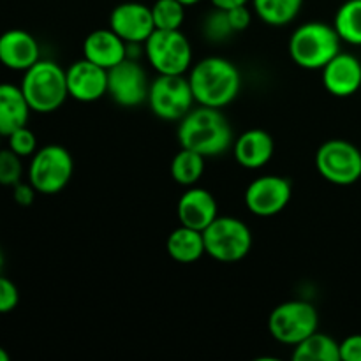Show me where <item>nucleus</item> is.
I'll return each instance as SVG.
<instances>
[{
  "label": "nucleus",
  "mask_w": 361,
  "mask_h": 361,
  "mask_svg": "<svg viewBox=\"0 0 361 361\" xmlns=\"http://www.w3.org/2000/svg\"><path fill=\"white\" fill-rule=\"evenodd\" d=\"M18 154H14L9 147L0 148V185L14 187L21 182L23 176V164Z\"/></svg>",
  "instance_id": "28"
},
{
  "label": "nucleus",
  "mask_w": 361,
  "mask_h": 361,
  "mask_svg": "<svg viewBox=\"0 0 361 361\" xmlns=\"http://www.w3.org/2000/svg\"><path fill=\"white\" fill-rule=\"evenodd\" d=\"M7 145L20 157H32L37 152V137L27 126L20 127L7 136Z\"/></svg>",
  "instance_id": "29"
},
{
  "label": "nucleus",
  "mask_w": 361,
  "mask_h": 361,
  "mask_svg": "<svg viewBox=\"0 0 361 361\" xmlns=\"http://www.w3.org/2000/svg\"><path fill=\"white\" fill-rule=\"evenodd\" d=\"M20 303V291L11 279L0 275V314H9Z\"/></svg>",
  "instance_id": "30"
},
{
  "label": "nucleus",
  "mask_w": 361,
  "mask_h": 361,
  "mask_svg": "<svg viewBox=\"0 0 361 361\" xmlns=\"http://www.w3.org/2000/svg\"><path fill=\"white\" fill-rule=\"evenodd\" d=\"M252 14L254 11H250L249 4L247 6H238L233 7V9H228V18L229 23H231V28L236 32H243L250 27L252 23Z\"/></svg>",
  "instance_id": "31"
},
{
  "label": "nucleus",
  "mask_w": 361,
  "mask_h": 361,
  "mask_svg": "<svg viewBox=\"0 0 361 361\" xmlns=\"http://www.w3.org/2000/svg\"><path fill=\"white\" fill-rule=\"evenodd\" d=\"M291 197L293 185L286 176L263 175L247 185L243 203L256 217H274L288 207Z\"/></svg>",
  "instance_id": "11"
},
{
  "label": "nucleus",
  "mask_w": 361,
  "mask_h": 361,
  "mask_svg": "<svg viewBox=\"0 0 361 361\" xmlns=\"http://www.w3.org/2000/svg\"><path fill=\"white\" fill-rule=\"evenodd\" d=\"M176 217L182 226L204 231L219 217L217 200L203 187H187L176 203Z\"/></svg>",
  "instance_id": "16"
},
{
  "label": "nucleus",
  "mask_w": 361,
  "mask_h": 361,
  "mask_svg": "<svg viewBox=\"0 0 361 361\" xmlns=\"http://www.w3.org/2000/svg\"><path fill=\"white\" fill-rule=\"evenodd\" d=\"M360 150H361V147H360Z\"/></svg>",
  "instance_id": "39"
},
{
  "label": "nucleus",
  "mask_w": 361,
  "mask_h": 361,
  "mask_svg": "<svg viewBox=\"0 0 361 361\" xmlns=\"http://www.w3.org/2000/svg\"><path fill=\"white\" fill-rule=\"evenodd\" d=\"M187 78L196 104L208 108H226L242 90V73L238 66L226 56L212 55L197 60Z\"/></svg>",
  "instance_id": "2"
},
{
  "label": "nucleus",
  "mask_w": 361,
  "mask_h": 361,
  "mask_svg": "<svg viewBox=\"0 0 361 361\" xmlns=\"http://www.w3.org/2000/svg\"><path fill=\"white\" fill-rule=\"evenodd\" d=\"M235 30L231 28L229 23L228 11L217 9L214 7L212 13H208L203 20V35L212 42H224L228 41Z\"/></svg>",
  "instance_id": "27"
},
{
  "label": "nucleus",
  "mask_w": 361,
  "mask_h": 361,
  "mask_svg": "<svg viewBox=\"0 0 361 361\" xmlns=\"http://www.w3.org/2000/svg\"><path fill=\"white\" fill-rule=\"evenodd\" d=\"M2 137H4V136H2V134H0V141H2Z\"/></svg>",
  "instance_id": "38"
},
{
  "label": "nucleus",
  "mask_w": 361,
  "mask_h": 361,
  "mask_svg": "<svg viewBox=\"0 0 361 361\" xmlns=\"http://www.w3.org/2000/svg\"><path fill=\"white\" fill-rule=\"evenodd\" d=\"M204 159L197 152L189 150V148H180L171 161V178L182 187L197 185L204 173Z\"/></svg>",
  "instance_id": "24"
},
{
  "label": "nucleus",
  "mask_w": 361,
  "mask_h": 361,
  "mask_svg": "<svg viewBox=\"0 0 361 361\" xmlns=\"http://www.w3.org/2000/svg\"><path fill=\"white\" fill-rule=\"evenodd\" d=\"M291 358L295 361H341V342L321 331L293 348Z\"/></svg>",
  "instance_id": "23"
},
{
  "label": "nucleus",
  "mask_w": 361,
  "mask_h": 361,
  "mask_svg": "<svg viewBox=\"0 0 361 361\" xmlns=\"http://www.w3.org/2000/svg\"><path fill=\"white\" fill-rule=\"evenodd\" d=\"M152 7L155 28L159 30H180L185 21V9L178 0H155Z\"/></svg>",
  "instance_id": "26"
},
{
  "label": "nucleus",
  "mask_w": 361,
  "mask_h": 361,
  "mask_svg": "<svg viewBox=\"0 0 361 361\" xmlns=\"http://www.w3.org/2000/svg\"><path fill=\"white\" fill-rule=\"evenodd\" d=\"M207 256L219 263H238L252 250L254 236L238 217L219 215L203 231Z\"/></svg>",
  "instance_id": "5"
},
{
  "label": "nucleus",
  "mask_w": 361,
  "mask_h": 361,
  "mask_svg": "<svg viewBox=\"0 0 361 361\" xmlns=\"http://www.w3.org/2000/svg\"><path fill=\"white\" fill-rule=\"evenodd\" d=\"M74 173L71 152L62 145H46L37 148L28 164V182L39 194L53 196L69 185Z\"/></svg>",
  "instance_id": "7"
},
{
  "label": "nucleus",
  "mask_w": 361,
  "mask_h": 361,
  "mask_svg": "<svg viewBox=\"0 0 361 361\" xmlns=\"http://www.w3.org/2000/svg\"><path fill=\"white\" fill-rule=\"evenodd\" d=\"M9 360V355H7V351L4 348H0V361H7Z\"/></svg>",
  "instance_id": "36"
},
{
  "label": "nucleus",
  "mask_w": 361,
  "mask_h": 361,
  "mask_svg": "<svg viewBox=\"0 0 361 361\" xmlns=\"http://www.w3.org/2000/svg\"><path fill=\"white\" fill-rule=\"evenodd\" d=\"M323 87L334 97H351L361 88V62L353 53L341 51L321 69Z\"/></svg>",
  "instance_id": "15"
},
{
  "label": "nucleus",
  "mask_w": 361,
  "mask_h": 361,
  "mask_svg": "<svg viewBox=\"0 0 361 361\" xmlns=\"http://www.w3.org/2000/svg\"><path fill=\"white\" fill-rule=\"evenodd\" d=\"M178 2H182L185 7H192V6H197L201 0H178Z\"/></svg>",
  "instance_id": "35"
},
{
  "label": "nucleus",
  "mask_w": 361,
  "mask_h": 361,
  "mask_svg": "<svg viewBox=\"0 0 361 361\" xmlns=\"http://www.w3.org/2000/svg\"><path fill=\"white\" fill-rule=\"evenodd\" d=\"M150 90L147 71L140 60L126 59L108 71V95L122 108L145 104Z\"/></svg>",
  "instance_id": "12"
},
{
  "label": "nucleus",
  "mask_w": 361,
  "mask_h": 361,
  "mask_svg": "<svg viewBox=\"0 0 361 361\" xmlns=\"http://www.w3.org/2000/svg\"><path fill=\"white\" fill-rule=\"evenodd\" d=\"M83 59L109 71L127 59V42L109 27L99 28L85 37Z\"/></svg>",
  "instance_id": "19"
},
{
  "label": "nucleus",
  "mask_w": 361,
  "mask_h": 361,
  "mask_svg": "<svg viewBox=\"0 0 361 361\" xmlns=\"http://www.w3.org/2000/svg\"><path fill=\"white\" fill-rule=\"evenodd\" d=\"M176 136L180 147L197 152L203 157H219L231 150L235 143L231 123L222 109L200 104L180 120Z\"/></svg>",
  "instance_id": "1"
},
{
  "label": "nucleus",
  "mask_w": 361,
  "mask_h": 361,
  "mask_svg": "<svg viewBox=\"0 0 361 361\" xmlns=\"http://www.w3.org/2000/svg\"><path fill=\"white\" fill-rule=\"evenodd\" d=\"M166 250H168L169 257L176 261V263H196V261H200L207 254L203 231L180 224L178 228L173 229L168 235Z\"/></svg>",
  "instance_id": "21"
},
{
  "label": "nucleus",
  "mask_w": 361,
  "mask_h": 361,
  "mask_svg": "<svg viewBox=\"0 0 361 361\" xmlns=\"http://www.w3.org/2000/svg\"><path fill=\"white\" fill-rule=\"evenodd\" d=\"M254 16L268 27H288L302 13L303 0H250Z\"/></svg>",
  "instance_id": "22"
},
{
  "label": "nucleus",
  "mask_w": 361,
  "mask_h": 361,
  "mask_svg": "<svg viewBox=\"0 0 361 361\" xmlns=\"http://www.w3.org/2000/svg\"><path fill=\"white\" fill-rule=\"evenodd\" d=\"M341 361H361V334L349 335L341 342Z\"/></svg>",
  "instance_id": "32"
},
{
  "label": "nucleus",
  "mask_w": 361,
  "mask_h": 361,
  "mask_svg": "<svg viewBox=\"0 0 361 361\" xmlns=\"http://www.w3.org/2000/svg\"><path fill=\"white\" fill-rule=\"evenodd\" d=\"M212 6L217 7V9H233V7L238 6H247L250 4V0H210Z\"/></svg>",
  "instance_id": "34"
},
{
  "label": "nucleus",
  "mask_w": 361,
  "mask_h": 361,
  "mask_svg": "<svg viewBox=\"0 0 361 361\" xmlns=\"http://www.w3.org/2000/svg\"><path fill=\"white\" fill-rule=\"evenodd\" d=\"M4 263H6V259H4L2 249H0V275H2V270H4Z\"/></svg>",
  "instance_id": "37"
},
{
  "label": "nucleus",
  "mask_w": 361,
  "mask_h": 361,
  "mask_svg": "<svg viewBox=\"0 0 361 361\" xmlns=\"http://www.w3.org/2000/svg\"><path fill=\"white\" fill-rule=\"evenodd\" d=\"M69 97L78 102H95L108 95V71L87 59L76 60L66 69Z\"/></svg>",
  "instance_id": "14"
},
{
  "label": "nucleus",
  "mask_w": 361,
  "mask_h": 361,
  "mask_svg": "<svg viewBox=\"0 0 361 361\" xmlns=\"http://www.w3.org/2000/svg\"><path fill=\"white\" fill-rule=\"evenodd\" d=\"M35 194H39L35 190V187L30 182H20L13 187V201L18 207H32L35 201Z\"/></svg>",
  "instance_id": "33"
},
{
  "label": "nucleus",
  "mask_w": 361,
  "mask_h": 361,
  "mask_svg": "<svg viewBox=\"0 0 361 361\" xmlns=\"http://www.w3.org/2000/svg\"><path fill=\"white\" fill-rule=\"evenodd\" d=\"M20 87L32 111L41 115L56 111L69 97L66 69L53 60H37L23 73Z\"/></svg>",
  "instance_id": "4"
},
{
  "label": "nucleus",
  "mask_w": 361,
  "mask_h": 361,
  "mask_svg": "<svg viewBox=\"0 0 361 361\" xmlns=\"http://www.w3.org/2000/svg\"><path fill=\"white\" fill-rule=\"evenodd\" d=\"M148 106L157 118L166 122H180L196 104L189 78L185 74H157L150 81Z\"/></svg>",
  "instance_id": "9"
},
{
  "label": "nucleus",
  "mask_w": 361,
  "mask_h": 361,
  "mask_svg": "<svg viewBox=\"0 0 361 361\" xmlns=\"http://www.w3.org/2000/svg\"><path fill=\"white\" fill-rule=\"evenodd\" d=\"M30 113L32 109L21 87L13 83H0V134L4 137L27 126Z\"/></svg>",
  "instance_id": "20"
},
{
  "label": "nucleus",
  "mask_w": 361,
  "mask_h": 361,
  "mask_svg": "<svg viewBox=\"0 0 361 361\" xmlns=\"http://www.w3.org/2000/svg\"><path fill=\"white\" fill-rule=\"evenodd\" d=\"M334 27L342 42L361 46V0H345L335 13Z\"/></svg>",
  "instance_id": "25"
},
{
  "label": "nucleus",
  "mask_w": 361,
  "mask_h": 361,
  "mask_svg": "<svg viewBox=\"0 0 361 361\" xmlns=\"http://www.w3.org/2000/svg\"><path fill=\"white\" fill-rule=\"evenodd\" d=\"M109 28L127 44H145L155 30L152 7L141 2H122L109 14Z\"/></svg>",
  "instance_id": "13"
},
{
  "label": "nucleus",
  "mask_w": 361,
  "mask_h": 361,
  "mask_svg": "<svg viewBox=\"0 0 361 361\" xmlns=\"http://www.w3.org/2000/svg\"><path fill=\"white\" fill-rule=\"evenodd\" d=\"M293 62L305 71H321L342 51V39L334 25L324 21H305L293 30L288 42Z\"/></svg>",
  "instance_id": "3"
},
{
  "label": "nucleus",
  "mask_w": 361,
  "mask_h": 361,
  "mask_svg": "<svg viewBox=\"0 0 361 361\" xmlns=\"http://www.w3.org/2000/svg\"><path fill=\"white\" fill-rule=\"evenodd\" d=\"M314 164L321 178L334 185L348 187L361 178V150L351 141H324L317 148Z\"/></svg>",
  "instance_id": "10"
},
{
  "label": "nucleus",
  "mask_w": 361,
  "mask_h": 361,
  "mask_svg": "<svg viewBox=\"0 0 361 361\" xmlns=\"http://www.w3.org/2000/svg\"><path fill=\"white\" fill-rule=\"evenodd\" d=\"M233 155L238 166L256 171L271 161L275 152V141L264 129H249L240 134L233 143Z\"/></svg>",
  "instance_id": "18"
},
{
  "label": "nucleus",
  "mask_w": 361,
  "mask_h": 361,
  "mask_svg": "<svg viewBox=\"0 0 361 361\" xmlns=\"http://www.w3.org/2000/svg\"><path fill=\"white\" fill-rule=\"evenodd\" d=\"M145 59L157 74L189 73L194 63L192 44L189 37L180 30H159L155 28L145 41Z\"/></svg>",
  "instance_id": "6"
},
{
  "label": "nucleus",
  "mask_w": 361,
  "mask_h": 361,
  "mask_svg": "<svg viewBox=\"0 0 361 361\" xmlns=\"http://www.w3.org/2000/svg\"><path fill=\"white\" fill-rule=\"evenodd\" d=\"M37 60H41V48L30 32L11 28L0 35V63L4 67L25 73Z\"/></svg>",
  "instance_id": "17"
},
{
  "label": "nucleus",
  "mask_w": 361,
  "mask_h": 361,
  "mask_svg": "<svg viewBox=\"0 0 361 361\" xmlns=\"http://www.w3.org/2000/svg\"><path fill=\"white\" fill-rule=\"evenodd\" d=\"M319 314L310 302L289 300L271 310L268 317V331L279 344L295 348L302 341L317 331Z\"/></svg>",
  "instance_id": "8"
}]
</instances>
